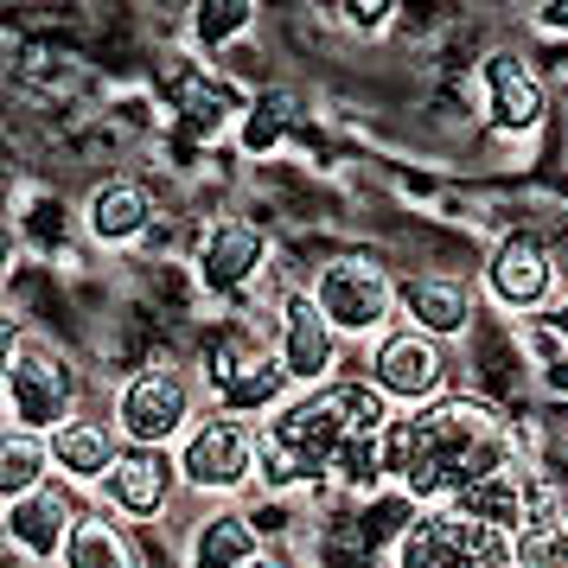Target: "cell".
Instances as JSON below:
<instances>
[{"mask_svg":"<svg viewBox=\"0 0 568 568\" xmlns=\"http://www.w3.org/2000/svg\"><path fill=\"white\" fill-rule=\"evenodd\" d=\"M313 301H320V313L338 333H377L389 320V307H396V275L371 250H345V256H333L320 268Z\"/></svg>","mask_w":568,"mask_h":568,"instance_id":"5","label":"cell"},{"mask_svg":"<svg viewBox=\"0 0 568 568\" xmlns=\"http://www.w3.org/2000/svg\"><path fill=\"white\" fill-rule=\"evenodd\" d=\"M71 530H78V511L64 505V491L39 486L27 491V498H13L7 505V537H13V549H27V556H58V549H71Z\"/></svg>","mask_w":568,"mask_h":568,"instance_id":"15","label":"cell"},{"mask_svg":"<svg viewBox=\"0 0 568 568\" xmlns=\"http://www.w3.org/2000/svg\"><path fill=\"white\" fill-rule=\"evenodd\" d=\"M250 473H262V428L256 422L217 409L211 422H199V428L185 435L180 479H192V486H205V491H231V486H243Z\"/></svg>","mask_w":568,"mask_h":568,"instance_id":"6","label":"cell"},{"mask_svg":"<svg viewBox=\"0 0 568 568\" xmlns=\"http://www.w3.org/2000/svg\"><path fill=\"white\" fill-rule=\"evenodd\" d=\"M71 403H78V371L58 358L52 345L13 338V352H7V409H13V428L58 435L71 422Z\"/></svg>","mask_w":568,"mask_h":568,"instance_id":"4","label":"cell"},{"mask_svg":"<svg viewBox=\"0 0 568 568\" xmlns=\"http://www.w3.org/2000/svg\"><path fill=\"white\" fill-rule=\"evenodd\" d=\"M537 27L542 32H568V0H542V7H537Z\"/></svg>","mask_w":568,"mask_h":568,"instance_id":"25","label":"cell"},{"mask_svg":"<svg viewBox=\"0 0 568 568\" xmlns=\"http://www.w3.org/2000/svg\"><path fill=\"white\" fill-rule=\"evenodd\" d=\"M262 256H268V236H262V224H250V217H231V224H217L205 243V256H199V282L211 287V294H243V287L256 282Z\"/></svg>","mask_w":568,"mask_h":568,"instance_id":"11","label":"cell"},{"mask_svg":"<svg viewBox=\"0 0 568 568\" xmlns=\"http://www.w3.org/2000/svg\"><path fill=\"white\" fill-rule=\"evenodd\" d=\"M549 282H556V262H549V243H542V236H530V231L498 236L491 268H486V287L505 301V307H517V313L542 307Z\"/></svg>","mask_w":568,"mask_h":568,"instance_id":"10","label":"cell"},{"mask_svg":"<svg viewBox=\"0 0 568 568\" xmlns=\"http://www.w3.org/2000/svg\"><path fill=\"white\" fill-rule=\"evenodd\" d=\"M389 435V396L377 384H320L313 396L262 422V473L268 486H313V479H377Z\"/></svg>","mask_w":568,"mask_h":568,"instance_id":"1","label":"cell"},{"mask_svg":"<svg viewBox=\"0 0 568 568\" xmlns=\"http://www.w3.org/2000/svg\"><path fill=\"white\" fill-rule=\"evenodd\" d=\"M148 217H154V199L141 192L134 180H109L97 199H90V231L103 236V243H129V236L148 231Z\"/></svg>","mask_w":568,"mask_h":568,"instance_id":"18","label":"cell"},{"mask_svg":"<svg viewBox=\"0 0 568 568\" xmlns=\"http://www.w3.org/2000/svg\"><path fill=\"white\" fill-rule=\"evenodd\" d=\"M52 440V460L71 473V479H109V466L122 460V447L109 435V422H90V415H71Z\"/></svg>","mask_w":568,"mask_h":568,"instance_id":"16","label":"cell"},{"mask_svg":"<svg viewBox=\"0 0 568 568\" xmlns=\"http://www.w3.org/2000/svg\"><path fill=\"white\" fill-rule=\"evenodd\" d=\"M185 415H192V384H185V371H173V364L134 371L129 384L115 389V422H122V435L134 447L173 440L185 428Z\"/></svg>","mask_w":568,"mask_h":568,"instance_id":"7","label":"cell"},{"mask_svg":"<svg viewBox=\"0 0 568 568\" xmlns=\"http://www.w3.org/2000/svg\"><path fill=\"white\" fill-rule=\"evenodd\" d=\"M396 568H517V537L473 524L454 505H435V511L409 517Z\"/></svg>","mask_w":568,"mask_h":568,"instance_id":"3","label":"cell"},{"mask_svg":"<svg viewBox=\"0 0 568 568\" xmlns=\"http://www.w3.org/2000/svg\"><path fill=\"white\" fill-rule=\"evenodd\" d=\"M287 384H294V377H287L282 352H256V358L243 364L217 396H224V415H256V409H275Z\"/></svg>","mask_w":568,"mask_h":568,"instance_id":"19","label":"cell"},{"mask_svg":"<svg viewBox=\"0 0 568 568\" xmlns=\"http://www.w3.org/2000/svg\"><path fill=\"white\" fill-rule=\"evenodd\" d=\"M511 466V428L479 396H440L409 422H389L384 473L409 491L415 505H454L466 486Z\"/></svg>","mask_w":568,"mask_h":568,"instance_id":"2","label":"cell"},{"mask_svg":"<svg viewBox=\"0 0 568 568\" xmlns=\"http://www.w3.org/2000/svg\"><path fill=\"white\" fill-rule=\"evenodd\" d=\"M250 0H205L199 7V20H192V32L205 39V45H224V39H236V32H250Z\"/></svg>","mask_w":568,"mask_h":568,"instance_id":"23","label":"cell"},{"mask_svg":"<svg viewBox=\"0 0 568 568\" xmlns=\"http://www.w3.org/2000/svg\"><path fill=\"white\" fill-rule=\"evenodd\" d=\"M250 568H282V562H268V556H262V562H250Z\"/></svg>","mask_w":568,"mask_h":568,"instance_id":"26","label":"cell"},{"mask_svg":"<svg viewBox=\"0 0 568 568\" xmlns=\"http://www.w3.org/2000/svg\"><path fill=\"white\" fill-rule=\"evenodd\" d=\"M371 384L384 389L389 403H440V384H447V352L440 338L415 333V326H396V333L377 338L371 352Z\"/></svg>","mask_w":568,"mask_h":568,"instance_id":"8","label":"cell"},{"mask_svg":"<svg viewBox=\"0 0 568 568\" xmlns=\"http://www.w3.org/2000/svg\"><path fill=\"white\" fill-rule=\"evenodd\" d=\"M530 352H537L542 371H562L568 364V301L549 307L542 320H530Z\"/></svg>","mask_w":568,"mask_h":568,"instance_id":"24","label":"cell"},{"mask_svg":"<svg viewBox=\"0 0 568 568\" xmlns=\"http://www.w3.org/2000/svg\"><path fill=\"white\" fill-rule=\"evenodd\" d=\"M396 301H403L415 333H428V338H454L473 320V294L454 275H403L396 282Z\"/></svg>","mask_w":568,"mask_h":568,"instance_id":"12","label":"cell"},{"mask_svg":"<svg viewBox=\"0 0 568 568\" xmlns=\"http://www.w3.org/2000/svg\"><path fill=\"white\" fill-rule=\"evenodd\" d=\"M275 352H282L287 377L294 384H320L338 358V326L320 313L313 294H287L282 301V333H275Z\"/></svg>","mask_w":568,"mask_h":568,"instance_id":"9","label":"cell"},{"mask_svg":"<svg viewBox=\"0 0 568 568\" xmlns=\"http://www.w3.org/2000/svg\"><path fill=\"white\" fill-rule=\"evenodd\" d=\"M250 562H262V549H256V524L243 511H217L199 524L192 568H250Z\"/></svg>","mask_w":568,"mask_h":568,"instance_id":"17","label":"cell"},{"mask_svg":"<svg viewBox=\"0 0 568 568\" xmlns=\"http://www.w3.org/2000/svg\"><path fill=\"white\" fill-rule=\"evenodd\" d=\"M45 466H52V440L27 435V428H7V440H0V491H7V505L45 486Z\"/></svg>","mask_w":568,"mask_h":568,"instance_id":"20","label":"cell"},{"mask_svg":"<svg viewBox=\"0 0 568 568\" xmlns=\"http://www.w3.org/2000/svg\"><path fill=\"white\" fill-rule=\"evenodd\" d=\"M479 78H486V103H491V122H498V129L524 134V129L542 122V83L517 52H491L486 64H479Z\"/></svg>","mask_w":568,"mask_h":568,"instance_id":"14","label":"cell"},{"mask_svg":"<svg viewBox=\"0 0 568 568\" xmlns=\"http://www.w3.org/2000/svg\"><path fill=\"white\" fill-rule=\"evenodd\" d=\"M64 562H71V568H141V562H134V549H129V537H122L109 517H78Z\"/></svg>","mask_w":568,"mask_h":568,"instance_id":"21","label":"cell"},{"mask_svg":"<svg viewBox=\"0 0 568 568\" xmlns=\"http://www.w3.org/2000/svg\"><path fill=\"white\" fill-rule=\"evenodd\" d=\"M166 486H173V460L160 447H122V460L109 466V479H103L109 505L122 517H134V524L166 505Z\"/></svg>","mask_w":568,"mask_h":568,"instance_id":"13","label":"cell"},{"mask_svg":"<svg viewBox=\"0 0 568 568\" xmlns=\"http://www.w3.org/2000/svg\"><path fill=\"white\" fill-rule=\"evenodd\" d=\"M287 129H294V97L287 90H262L256 103H250V115H243V148L250 154H268Z\"/></svg>","mask_w":568,"mask_h":568,"instance_id":"22","label":"cell"}]
</instances>
